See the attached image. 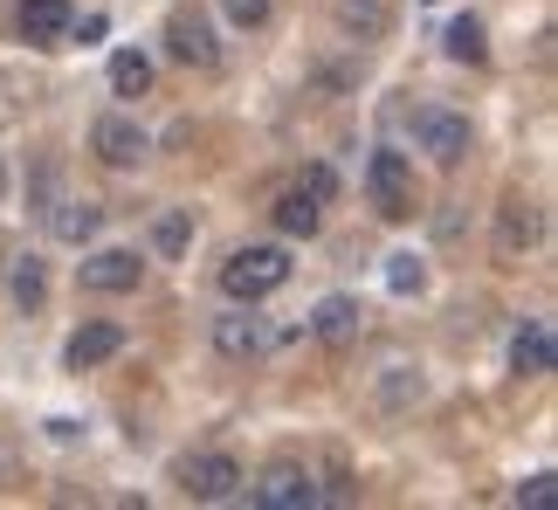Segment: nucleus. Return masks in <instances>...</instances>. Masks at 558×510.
Returning a JSON list of instances; mask_svg holds the SVG:
<instances>
[{
    "instance_id": "nucleus-18",
    "label": "nucleus",
    "mask_w": 558,
    "mask_h": 510,
    "mask_svg": "<svg viewBox=\"0 0 558 510\" xmlns=\"http://www.w3.org/2000/svg\"><path fill=\"white\" fill-rule=\"evenodd\" d=\"M441 49L456 56V62H483V56H489L483 21H476V14H456V21H448V35H441Z\"/></svg>"
},
{
    "instance_id": "nucleus-22",
    "label": "nucleus",
    "mask_w": 558,
    "mask_h": 510,
    "mask_svg": "<svg viewBox=\"0 0 558 510\" xmlns=\"http://www.w3.org/2000/svg\"><path fill=\"white\" fill-rule=\"evenodd\" d=\"M551 490H558V476H551V470L524 476V483H518V510H545V503H551Z\"/></svg>"
},
{
    "instance_id": "nucleus-7",
    "label": "nucleus",
    "mask_w": 558,
    "mask_h": 510,
    "mask_svg": "<svg viewBox=\"0 0 558 510\" xmlns=\"http://www.w3.org/2000/svg\"><path fill=\"white\" fill-rule=\"evenodd\" d=\"M166 49H173V62H186V70H214V62H221V41H214L207 14L193 8V0H180L173 21H166Z\"/></svg>"
},
{
    "instance_id": "nucleus-15",
    "label": "nucleus",
    "mask_w": 558,
    "mask_h": 510,
    "mask_svg": "<svg viewBox=\"0 0 558 510\" xmlns=\"http://www.w3.org/2000/svg\"><path fill=\"white\" fill-rule=\"evenodd\" d=\"M538 228H545V221H538V207L510 194V201H504V215H497V248H504V255H518V248L538 242Z\"/></svg>"
},
{
    "instance_id": "nucleus-25",
    "label": "nucleus",
    "mask_w": 558,
    "mask_h": 510,
    "mask_svg": "<svg viewBox=\"0 0 558 510\" xmlns=\"http://www.w3.org/2000/svg\"><path fill=\"white\" fill-rule=\"evenodd\" d=\"M296 186H304V194H311L317 207H325V201L338 194V173H331V166H304V180H296Z\"/></svg>"
},
{
    "instance_id": "nucleus-5",
    "label": "nucleus",
    "mask_w": 558,
    "mask_h": 510,
    "mask_svg": "<svg viewBox=\"0 0 558 510\" xmlns=\"http://www.w3.org/2000/svg\"><path fill=\"white\" fill-rule=\"evenodd\" d=\"M248 497H255V510H317L325 503V490H317V476L304 462H269Z\"/></svg>"
},
{
    "instance_id": "nucleus-8",
    "label": "nucleus",
    "mask_w": 558,
    "mask_h": 510,
    "mask_svg": "<svg viewBox=\"0 0 558 510\" xmlns=\"http://www.w3.org/2000/svg\"><path fill=\"white\" fill-rule=\"evenodd\" d=\"M76 276H83V290H97V296H124V290L145 283V255L138 248H90L76 263Z\"/></svg>"
},
{
    "instance_id": "nucleus-16",
    "label": "nucleus",
    "mask_w": 558,
    "mask_h": 510,
    "mask_svg": "<svg viewBox=\"0 0 558 510\" xmlns=\"http://www.w3.org/2000/svg\"><path fill=\"white\" fill-rule=\"evenodd\" d=\"M49 228H56V242H70V248H83L104 228V207L97 201H62L56 215H49Z\"/></svg>"
},
{
    "instance_id": "nucleus-26",
    "label": "nucleus",
    "mask_w": 558,
    "mask_h": 510,
    "mask_svg": "<svg viewBox=\"0 0 558 510\" xmlns=\"http://www.w3.org/2000/svg\"><path fill=\"white\" fill-rule=\"evenodd\" d=\"M0 201H8V166H0Z\"/></svg>"
},
{
    "instance_id": "nucleus-20",
    "label": "nucleus",
    "mask_w": 558,
    "mask_h": 510,
    "mask_svg": "<svg viewBox=\"0 0 558 510\" xmlns=\"http://www.w3.org/2000/svg\"><path fill=\"white\" fill-rule=\"evenodd\" d=\"M386 290H393V296H421L427 290V263H421V255H386Z\"/></svg>"
},
{
    "instance_id": "nucleus-6",
    "label": "nucleus",
    "mask_w": 558,
    "mask_h": 510,
    "mask_svg": "<svg viewBox=\"0 0 558 510\" xmlns=\"http://www.w3.org/2000/svg\"><path fill=\"white\" fill-rule=\"evenodd\" d=\"M269 345H276V331H269V317H255V304L214 317V352H221L228 366H255Z\"/></svg>"
},
{
    "instance_id": "nucleus-23",
    "label": "nucleus",
    "mask_w": 558,
    "mask_h": 510,
    "mask_svg": "<svg viewBox=\"0 0 558 510\" xmlns=\"http://www.w3.org/2000/svg\"><path fill=\"white\" fill-rule=\"evenodd\" d=\"M186 235H193V221H186V207H173V215L159 221V255H180V248H186Z\"/></svg>"
},
{
    "instance_id": "nucleus-12",
    "label": "nucleus",
    "mask_w": 558,
    "mask_h": 510,
    "mask_svg": "<svg viewBox=\"0 0 558 510\" xmlns=\"http://www.w3.org/2000/svg\"><path fill=\"white\" fill-rule=\"evenodd\" d=\"M359 325H366V311H359V296H325V304L311 311V338H325V345H352Z\"/></svg>"
},
{
    "instance_id": "nucleus-21",
    "label": "nucleus",
    "mask_w": 558,
    "mask_h": 510,
    "mask_svg": "<svg viewBox=\"0 0 558 510\" xmlns=\"http://www.w3.org/2000/svg\"><path fill=\"white\" fill-rule=\"evenodd\" d=\"M338 28H345V35H386V8H379V0H366V8L345 0V8H338Z\"/></svg>"
},
{
    "instance_id": "nucleus-1",
    "label": "nucleus",
    "mask_w": 558,
    "mask_h": 510,
    "mask_svg": "<svg viewBox=\"0 0 558 510\" xmlns=\"http://www.w3.org/2000/svg\"><path fill=\"white\" fill-rule=\"evenodd\" d=\"M283 283H290V255L269 248V242L234 248L228 263H221V290L234 296V304H263V296H276Z\"/></svg>"
},
{
    "instance_id": "nucleus-11",
    "label": "nucleus",
    "mask_w": 558,
    "mask_h": 510,
    "mask_svg": "<svg viewBox=\"0 0 558 510\" xmlns=\"http://www.w3.org/2000/svg\"><path fill=\"white\" fill-rule=\"evenodd\" d=\"M118 352H124V331H118V325H104V317H97V325H83L70 345H62L70 373H90V366H104V359H118Z\"/></svg>"
},
{
    "instance_id": "nucleus-17",
    "label": "nucleus",
    "mask_w": 558,
    "mask_h": 510,
    "mask_svg": "<svg viewBox=\"0 0 558 510\" xmlns=\"http://www.w3.org/2000/svg\"><path fill=\"white\" fill-rule=\"evenodd\" d=\"M8 283H14V304L21 311H41V304H49V269H41V255H21V263L8 269Z\"/></svg>"
},
{
    "instance_id": "nucleus-10",
    "label": "nucleus",
    "mask_w": 558,
    "mask_h": 510,
    "mask_svg": "<svg viewBox=\"0 0 558 510\" xmlns=\"http://www.w3.org/2000/svg\"><path fill=\"white\" fill-rule=\"evenodd\" d=\"M551 359H558L551 325H545V317H531V325L510 338V373H518V379H545V373H551Z\"/></svg>"
},
{
    "instance_id": "nucleus-2",
    "label": "nucleus",
    "mask_w": 558,
    "mask_h": 510,
    "mask_svg": "<svg viewBox=\"0 0 558 510\" xmlns=\"http://www.w3.org/2000/svg\"><path fill=\"white\" fill-rule=\"evenodd\" d=\"M173 483H180V497H193V503H228V497H242L248 476H242V462H234V456L201 449V456H180Z\"/></svg>"
},
{
    "instance_id": "nucleus-3",
    "label": "nucleus",
    "mask_w": 558,
    "mask_h": 510,
    "mask_svg": "<svg viewBox=\"0 0 558 510\" xmlns=\"http://www.w3.org/2000/svg\"><path fill=\"white\" fill-rule=\"evenodd\" d=\"M366 194L379 207V221H407L414 215V166H407V153H393V145H379V153L366 159Z\"/></svg>"
},
{
    "instance_id": "nucleus-14",
    "label": "nucleus",
    "mask_w": 558,
    "mask_h": 510,
    "mask_svg": "<svg viewBox=\"0 0 558 510\" xmlns=\"http://www.w3.org/2000/svg\"><path fill=\"white\" fill-rule=\"evenodd\" d=\"M21 35L41 41V49L62 41L70 35V0H21Z\"/></svg>"
},
{
    "instance_id": "nucleus-4",
    "label": "nucleus",
    "mask_w": 558,
    "mask_h": 510,
    "mask_svg": "<svg viewBox=\"0 0 558 510\" xmlns=\"http://www.w3.org/2000/svg\"><path fill=\"white\" fill-rule=\"evenodd\" d=\"M414 145L435 166H462L469 145H476V132H469L462 111H441V104H427V111H414Z\"/></svg>"
},
{
    "instance_id": "nucleus-19",
    "label": "nucleus",
    "mask_w": 558,
    "mask_h": 510,
    "mask_svg": "<svg viewBox=\"0 0 558 510\" xmlns=\"http://www.w3.org/2000/svg\"><path fill=\"white\" fill-rule=\"evenodd\" d=\"M111 90H118V97H145V90H153V56L118 49V56H111Z\"/></svg>"
},
{
    "instance_id": "nucleus-24",
    "label": "nucleus",
    "mask_w": 558,
    "mask_h": 510,
    "mask_svg": "<svg viewBox=\"0 0 558 510\" xmlns=\"http://www.w3.org/2000/svg\"><path fill=\"white\" fill-rule=\"evenodd\" d=\"M221 14L234 21V28H263V21H269V0H221Z\"/></svg>"
},
{
    "instance_id": "nucleus-9",
    "label": "nucleus",
    "mask_w": 558,
    "mask_h": 510,
    "mask_svg": "<svg viewBox=\"0 0 558 510\" xmlns=\"http://www.w3.org/2000/svg\"><path fill=\"white\" fill-rule=\"evenodd\" d=\"M90 153L104 166H145V153H153V138H145V124L138 118H124V111H104L90 124Z\"/></svg>"
},
{
    "instance_id": "nucleus-13",
    "label": "nucleus",
    "mask_w": 558,
    "mask_h": 510,
    "mask_svg": "<svg viewBox=\"0 0 558 510\" xmlns=\"http://www.w3.org/2000/svg\"><path fill=\"white\" fill-rule=\"evenodd\" d=\"M269 221H276V228H283V235H290V242H311V235H317V228H325V207H317V201L304 194V186H290V194H283V201H276V207H269Z\"/></svg>"
}]
</instances>
